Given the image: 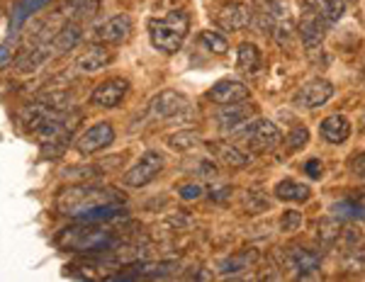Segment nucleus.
<instances>
[{
	"label": "nucleus",
	"instance_id": "f257e3e1",
	"mask_svg": "<svg viewBox=\"0 0 365 282\" xmlns=\"http://www.w3.org/2000/svg\"><path fill=\"white\" fill-rule=\"evenodd\" d=\"M187 13L185 10H170L166 17H154L149 22V37L151 44L163 54H175L182 46V39L187 34Z\"/></svg>",
	"mask_w": 365,
	"mask_h": 282
},
{
	"label": "nucleus",
	"instance_id": "f03ea898",
	"mask_svg": "<svg viewBox=\"0 0 365 282\" xmlns=\"http://www.w3.org/2000/svg\"><path fill=\"white\" fill-rule=\"evenodd\" d=\"M117 202L120 195H115L113 190H105V187H88V185H76L68 187L61 197L56 199V209H61L63 214L71 216H83L91 209L100 207V204H108V202Z\"/></svg>",
	"mask_w": 365,
	"mask_h": 282
},
{
	"label": "nucleus",
	"instance_id": "7ed1b4c3",
	"mask_svg": "<svg viewBox=\"0 0 365 282\" xmlns=\"http://www.w3.org/2000/svg\"><path fill=\"white\" fill-rule=\"evenodd\" d=\"M115 241L113 234L105 226L96 224H78L63 229L56 236V244L61 249H78V251H96V249H108Z\"/></svg>",
	"mask_w": 365,
	"mask_h": 282
},
{
	"label": "nucleus",
	"instance_id": "20e7f679",
	"mask_svg": "<svg viewBox=\"0 0 365 282\" xmlns=\"http://www.w3.org/2000/svg\"><path fill=\"white\" fill-rule=\"evenodd\" d=\"M234 134H244L249 149L258 151V154H268V151H275L282 144V132L275 122L266 120H253V122H241V125L234 129Z\"/></svg>",
	"mask_w": 365,
	"mask_h": 282
},
{
	"label": "nucleus",
	"instance_id": "39448f33",
	"mask_svg": "<svg viewBox=\"0 0 365 282\" xmlns=\"http://www.w3.org/2000/svg\"><path fill=\"white\" fill-rule=\"evenodd\" d=\"M166 168V158L161 151L149 149L139 156V161L125 173V185L127 187H144L151 180H156V175H161V170Z\"/></svg>",
	"mask_w": 365,
	"mask_h": 282
},
{
	"label": "nucleus",
	"instance_id": "423d86ee",
	"mask_svg": "<svg viewBox=\"0 0 365 282\" xmlns=\"http://www.w3.org/2000/svg\"><path fill=\"white\" fill-rule=\"evenodd\" d=\"M115 141V127L110 122H96L76 139L73 149L83 156H91V154H98V151L108 149L110 144Z\"/></svg>",
	"mask_w": 365,
	"mask_h": 282
},
{
	"label": "nucleus",
	"instance_id": "0eeeda50",
	"mask_svg": "<svg viewBox=\"0 0 365 282\" xmlns=\"http://www.w3.org/2000/svg\"><path fill=\"white\" fill-rule=\"evenodd\" d=\"M190 108V100H187L178 90H161L158 95L151 98L149 103V117L151 120H170V117L185 113Z\"/></svg>",
	"mask_w": 365,
	"mask_h": 282
},
{
	"label": "nucleus",
	"instance_id": "6e6552de",
	"mask_svg": "<svg viewBox=\"0 0 365 282\" xmlns=\"http://www.w3.org/2000/svg\"><path fill=\"white\" fill-rule=\"evenodd\" d=\"M129 88H132L129 85V80L122 78V75H117V78H108V80H103V83H98L96 88H93L91 103L98 105V108L113 110L127 98Z\"/></svg>",
	"mask_w": 365,
	"mask_h": 282
},
{
	"label": "nucleus",
	"instance_id": "1a4fd4ad",
	"mask_svg": "<svg viewBox=\"0 0 365 282\" xmlns=\"http://www.w3.org/2000/svg\"><path fill=\"white\" fill-rule=\"evenodd\" d=\"M132 29H134L132 17L127 13H117L113 17H108L103 25H98L96 39L98 44H122L132 37Z\"/></svg>",
	"mask_w": 365,
	"mask_h": 282
},
{
	"label": "nucleus",
	"instance_id": "9d476101",
	"mask_svg": "<svg viewBox=\"0 0 365 282\" xmlns=\"http://www.w3.org/2000/svg\"><path fill=\"white\" fill-rule=\"evenodd\" d=\"M334 83L327 78H314L309 80V83H304L302 88H299L295 103L299 105V108L304 110H314V108H322V105H327L329 100L334 98Z\"/></svg>",
	"mask_w": 365,
	"mask_h": 282
},
{
	"label": "nucleus",
	"instance_id": "9b49d317",
	"mask_svg": "<svg viewBox=\"0 0 365 282\" xmlns=\"http://www.w3.org/2000/svg\"><path fill=\"white\" fill-rule=\"evenodd\" d=\"M297 34L304 49L317 51L324 44V37H327V22L322 17H317L314 13H309V10H304V15L297 22Z\"/></svg>",
	"mask_w": 365,
	"mask_h": 282
},
{
	"label": "nucleus",
	"instance_id": "f8f14e48",
	"mask_svg": "<svg viewBox=\"0 0 365 282\" xmlns=\"http://www.w3.org/2000/svg\"><path fill=\"white\" fill-rule=\"evenodd\" d=\"M251 95L249 85L241 83V80H234V78H225L220 80V83H215L207 90V98L212 100V103L217 105H237V103H246Z\"/></svg>",
	"mask_w": 365,
	"mask_h": 282
},
{
	"label": "nucleus",
	"instance_id": "ddd939ff",
	"mask_svg": "<svg viewBox=\"0 0 365 282\" xmlns=\"http://www.w3.org/2000/svg\"><path fill=\"white\" fill-rule=\"evenodd\" d=\"M115 61V54L108 49L105 44H96V46H88V49L76 58L73 68L78 70V73H98V70L113 66Z\"/></svg>",
	"mask_w": 365,
	"mask_h": 282
},
{
	"label": "nucleus",
	"instance_id": "4468645a",
	"mask_svg": "<svg viewBox=\"0 0 365 282\" xmlns=\"http://www.w3.org/2000/svg\"><path fill=\"white\" fill-rule=\"evenodd\" d=\"M285 258H287L285 266L295 270L299 278H312V275H314L322 266L319 254L304 249V246H290V249L285 251Z\"/></svg>",
	"mask_w": 365,
	"mask_h": 282
},
{
	"label": "nucleus",
	"instance_id": "2eb2a0df",
	"mask_svg": "<svg viewBox=\"0 0 365 282\" xmlns=\"http://www.w3.org/2000/svg\"><path fill=\"white\" fill-rule=\"evenodd\" d=\"M217 25L227 32H239V29L251 27V10L244 3H225L217 10Z\"/></svg>",
	"mask_w": 365,
	"mask_h": 282
},
{
	"label": "nucleus",
	"instance_id": "dca6fc26",
	"mask_svg": "<svg viewBox=\"0 0 365 282\" xmlns=\"http://www.w3.org/2000/svg\"><path fill=\"white\" fill-rule=\"evenodd\" d=\"M319 134H322V139L327 141V144L339 146V144H344V141L351 137V122L346 120L344 115H329V117H324V120H322Z\"/></svg>",
	"mask_w": 365,
	"mask_h": 282
},
{
	"label": "nucleus",
	"instance_id": "f3484780",
	"mask_svg": "<svg viewBox=\"0 0 365 282\" xmlns=\"http://www.w3.org/2000/svg\"><path fill=\"white\" fill-rule=\"evenodd\" d=\"M302 3H304V10L322 17L327 25L339 22L346 13V5H349L346 0H302Z\"/></svg>",
	"mask_w": 365,
	"mask_h": 282
},
{
	"label": "nucleus",
	"instance_id": "a211bd4d",
	"mask_svg": "<svg viewBox=\"0 0 365 282\" xmlns=\"http://www.w3.org/2000/svg\"><path fill=\"white\" fill-rule=\"evenodd\" d=\"M78 42H81V25L71 20L61 27V32H56L46 44H49V49H51V56H61L73 49Z\"/></svg>",
	"mask_w": 365,
	"mask_h": 282
},
{
	"label": "nucleus",
	"instance_id": "6ab92c4d",
	"mask_svg": "<svg viewBox=\"0 0 365 282\" xmlns=\"http://www.w3.org/2000/svg\"><path fill=\"white\" fill-rule=\"evenodd\" d=\"M212 154H217V158H220L227 168H246L253 161V156L246 154L244 149H239V146H234V144H222V141L212 144Z\"/></svg>",
	"mask_w": 365,
	"mask_h": 282
},
{
	"label": "nucleus",
	"instance_id": "aec40b11",
	"mask_svg": "<svg viewBox=\"0 0 365 282\" xmlns=\"http://www.w3.org/2000/svg\"><path fill=\"white\" fill-rule=\"evenodd\" d=\"M261 49L251 42H244L237 46V66L239 70H244L246 75H256L261 70Z\"/></svg>",
	"mask_w": 365,
	"mask_h": 282
},
{
	"label": "nucleus",
	"instance_id": "412c9836",
	"mask_svg": "<svg viewBox=\"0 0 365 282\" xmlns=\"http://www.w3.org/2000/svg\"><path fill=\"white\" fill-rule=\"evenodd\" d=\"M312 195V187L297 183V180H280L275 185V197L282 199V202H307Z\"/></svg>",
	"mask_w": 365,
	"mask_h": 282
},
{
	"label": "nucleus",
	"instance_id": "4be33fe9",
	"mask_svg": "<svg viewBox=\"0 0 365 282\" xmlns=\"http://www.w3.org/2000/svg\"><path fill=\"white\" fill-rule=\"evenodd\" d=\"M61 10L68 20L78 22L93 17L100 10V0H61Z\"/></svg>",
	"mask_w": 365,
	"mask_h": 282
},
{
	"label": "nucleus",
	"instance_id": "5701e85b",
	"mask_svg": "<svg viewBox=\"0 0 365 282\" xmlns=\"http://www.w3.org/2000/svg\"><path fill=\"white\" fill-rule=\"evenodd\" d=\"M256 261H258V251L256 249H244V251H239L237 256L225 258V261L220 263V273L222 275H232V273L237 275V273H241V270L251 268Z\"/></svg>",
	"mask_w": 365,
	"mask_h": 282
},
{
	"label": "nucleus",
	"instance_id": "b1692460",
	"mask_svg": "<svg viewBox=\"0 0 365 282\" xmlns=\"http://www.w3.org/2000/svg\"><path fill=\"white\" fill-rule=\"evenodd\" d=\"M341 239V221L331 219V216H324L317 221V241H319L322 249H331L336 246Z\"/></svg>",
	"mask_w": 365,
	"mask_h": 282
},
{
	"label": "nucleus",
	"instance_id": "393cba45",
	"mask_svg": "<svg viewBox=\"0 0 365 282\" xmlns=\"http://www.w3.org/2000/svg\"><path fill=\"white\" fill-rule=\"evenodd\" d=\"M168 149L170 151H178V154H187V151H192L195 146L202 144V137H200L197 132H192V129H180V132L170 134L166 139Z\"/></svg>",
	"mask_w": 365,
	"mask_h": 282
},
{
	"label": "nucleus",
	"instance_id": "a878e982",
	"mask_svg": "<svg viewBox=\"0 0 365 282\" xmlns=\"http://www.w3.org/2000/svg\"><path fill=\"white\" fill-rule=\"evenodd\" d=\"M241 103L237 105H225V110H220V127L225 132H234L241 122L249 117V108H239Z\"/></svg>",
	"mask_w": 365,
	"mask_h": 282
},
{
	"label": "nucleus",
	"instance_id": "bb28decb",
	"mask_svg": "<svg viewBox=\"0 0 365 282\" xmlns=\"http://www.w3.org/2000/svg\"><path fill=\"white\" fill-rule=\"evenodd\" d=\"M295 32H297V27L292 25V20L290 17H285V20H278L273 25V29H270V34H273V39H275V44L280 46V49H292V39H295Z\"/></svg>",
	"mask_w": 365,
	"mask_h": 282
},
{
	"label": "nucleus",
	"instance_id": "cd10ccee",
	"mask_svg": "<svg viewBox=\"0 0 365 282\" xmlns=\"http://www.w3.org/2000/svg\"><path fill=\"white\" fill-rule=\"evenodd\" d=\"M344 268L351 270V273H361V270H365V244L361 241V244L356 246H349V249H344Z\"/></svg>",
	"mask_w": 365,
	"mask_h": 282
},
{
	"label": "nucleus",
	"instance_id": "c85d7f7f",
	"mask_svg": "<svg viewBox=\"0 0 365 282\" xmlns=\"http://www.w3.org/2000/svg\"><path fill=\"white\" fill-rule=\"evenodd\" d=\"M258 10L273 17L275 22L290 17V0H258Z\"/></svg>",
	"mask_w": 365,
	"mask_h": 282
},
{
	"label": "nucleus",
	"instance_id": "c756f323",
	"mask_svg": "<svg viewBox=\"0 0 365 282\" xmlns=\"http://www.w3.org/2000/svg\"><path fill=\"white\" fill-rule=\"evenodd\" d=\"M334 214L344 216V219H365V204L353 202V199L336 202V204H334Z\"/></svg>",
	"mask_w": 365,
	"mask_h": 282
},
{
	"label": "nucleus",
	"instance_id": "7c9ffc66",
	"mask_svg": "<svg viewBox=\"0 0 365 282\" xmlns=\"http://www.w3.org/2000/svg\"><path fill=\"white\" fill-rule=\"evenodd\" d=\"M200 42H202L205 49L212 51V54H220L222 56V54H227V51H229V42H227V39L222 37V34H217V32H210V29L200 34Z\"/></svg>",
	"mask_w": 365,
	"mask_h": 282
},
{
	"label": "nucleus",
	"instance_id": "2f4dec72",
	"mask_svg": "<svg viewBox=\"0 0 365 282\" xmlns=\"http://www.w3.org/2000/svg\"><path fill=\"white\" fill-rule=\"evenodd\" d=\"M241 204H244V209L249 212V214H258V212H266L270 207L268 197L261 195L258 190H249L244 195V199H241Z\"/></svg>",
	"mask_w": 365,
	"mask_h": 282
},
{
	"label": "nucleus",
	"instance_id": "473e14b6",
	"mask_svg": "<svg viewBox=\"0 0 365 282\" xmlns=\"http://www.w3.org/2000/svg\"><path fill=\"white\" fill-rule=\"evenodd\" d=\"M282 141H285V146L290 151H302L304 146H307V141H309V129L302 127V125L292 127L290 134H287V137L282 139Z\"/></svg>",
	"mask_w": 365,
	"mask_h": 282
},
{
	"label": "nucleus",
	"instance_id": "72a5a7b5",
	"mask_svg": "<svg viewBox=\"0 0 365 282\" xmlns=\"http://www.w3.org/2000/svg\"><path fill=\"white\" fill-rule=\"evenodd\" d=\"M49 3V0H20L15 8V15H13V27L17 25V22H22L27 15L37 13L39 8H44V5Z\"/></svg>",
	"mask_w": 365,
	"mask_h": 282
},
{
	"label": "nucleus",
	"instance_id": "f704fd0d",
	"mask_svg": "<svg viewBox=\"0 0 365 282\" xmlns=\"http://www.w3.org/2000/svg\"><path fill=\"white\" fill-rule=\"evenodd\" d=\"M299 226H302V214H299L297 209H287L285 214L280 216V229H282L285 234L297 231Z\"/></svg>",
	"mask_w": 365,
	"mask_h": 282
},
{
	"label": "nucleus",
	"instance_id": "c9c22d12",
	"mask_svg": "<svg viewBox=\"0 0 365 282\" xmlns=\"http://www.w3.org/2000/svg\"><path fill=\"white\" fill-rule=\"evenodd\" d=\"M187 170L197 173L200 178H215V175H217V163L212 161V158H197V161L192 163V168H187Z\"/></svg>",
	"mask_w": 365,
	"mask_h": 282
},
{
	"label": "nucleus",
	"instance_id": "e433bc0d",
	"mask_svg": "<svg viewBox=\"0 0 365 282\" xmlns=\"http://www.w3.org/2000/svg\"><path fill=\"white\" fill-rule=\"evenodd\" d=\"M349 173L356 178H365V151L349 158Z\"/></svg>",
	"mask_w": 365,
	"mask_h": 282
},
{
	"label": "nucleus",
	"instance_id": "4c0bfd02",
	"mask_svg": "<svg viewBox=\"0 0 365 282\" xmlns=\"http://www.w3.org/2000/svg\"><path fill=\"white\" fill-rule=\"evenodd\" d=\"M178 195L182 199H197V197L205 195V187L200 185V183H185V185L178 187Z\"/></svg>",
	"mask_w": 365,
	"mask_h": 282
},
{
	"label": "nucleus",
	"instance_id": "58836bf2",
	"mask_svg": "<svg viewBox=\"0 0 365 282\" xmlns=\"http://www.w3.org/2000/svg\"><path fill=\"white\" fill-rule=\"evenodd\" d=\"M322 166H324V163L319 161V158H309V161L304 163V173H307L312 180H319L322 175H324V168Z\"/></svg>",
	"mask_w": 365,
	"mask_h": 282
},
{
	"label": "nucleus",
	"instance_id": "ea45409f",
	"mask_svg": "<svg viewBox=\"0 0 365 282\" xmlns=\"http://www.w3.org/2000/svg\"><path fill=\"white\" fill-rule=\"evenodd\" d=\"M185 278H190V280H212V275L207 273V270H202V266H195L190 273L185 275Z\"/></svg>",
	"mask_w": 365,
	"mask_h": 282
},
{
	"label": "nucleus",
	"instance_id": "a19ab883",
	"mask_svg": "<svg viewBox=\"0 0 365 282\" xmlns=\"http://www.w3.org/2000/svg\"><path fill=\"white\" fill-rule=\"evenodd\" d=\"M13 56L15 51H10V44H0V66H8Z\"/></svg>",
	"mask_w": 365,
	"mask_h": 282
},
{
	"label": "nucleus",
	"instance_id": "79ce46f5",
	"mask_svg": "<svg viewBox=\"0 0 365 282\" xmlns=\"http://www.w3.org/2000/svg\"><path fill=\"white\" fill-rule=\"evenodd\" d=\"M227 195H229V185H222L220 190H212V199H217V202H222V199H227Z\"/></svg>",
	"mask_w": 365,
	"mask_h": 282
},
{
	"label": "nucleus",
	"instance_id": "37998d69",
	"mask_svg": "<svg viewBox=\"0 0 365 282\" xmlns=\"http://www.w3.org/2000/svg\"><path fill=\"white\" fill-rule=\"evenodd\" d=\"M361 127L365 129V113H363V117H361Z\"/></svg>",
	"mask_w": 365,
	"mask_h": 282
},
{
	"label": "nucleus",
	"instance_id": "c03bdc74",
	"mask_svg": "<svg viewBox=\"0 0 365 282\" xmlns=\"http://www.w3.org/2000/svg\"><path fill=\"white\" fill-rule=\"evenodd\" d=\"M346 3H356V0H346Z\"/></svg>",
	"mask_w": 365,
	"mask_h": 282
},
{
	"label": "nucleus",
	"instance_id": "a18cd8bd",
	"mask_svg": "<svg viewBox=\"0 0 365 282\" xmlns=\"http://www.w3.org/2000/svg\"><path fill=\"white\" fill-rule=\"evenodd\" d=\"M363 70H365V61H363Z\"/></svg>",
	"mask_w": 365,
	"mask_h": 282
}]
</instances>
